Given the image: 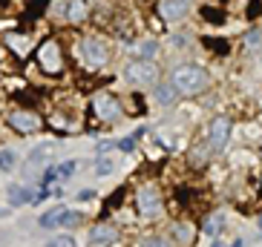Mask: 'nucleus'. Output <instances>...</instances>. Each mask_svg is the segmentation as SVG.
<instances>
[{
  "label": "nucleus",
  "instance_id": "nucleus-1",
  "mask_svg": "<svg viewBox=\"0 0 262 247\" xmlns=\"http://www.w3.org/2000/svg\"><path fill=\"white\" fill-rule=\"evenodd\" d=\"M173 86H176L179 92L193 95L208 86V72L202 69V66H196V63H185V66H179L173 72Z\"/></svg>",
  "mask_w": 262,
  "mask_h": 247
},
{
  "label": "nucleus",
  "instance_id": "nucleus-2",
  "mask_svg": "<svg viewBox=\"0 0 262 247\" xmlns=\"http://www.w3.org/2000/svg\"><path fill=\"white\" fill-rule=\"evenodd\" d=\"M78 55H81V63L90 66V69H101V66L110 61L107 43L98 40V38H84L81 43H78Z\"/></svg>",
  "mask_w": 262,
  "mask_h": 247
},
{
  "label": "nucleus",
  "instance_id": "nucleus-3",
  "mask_svg": "<svg viewBox=\"0 0 262 247\" xmlns=\"http://www.w3.org/2000/svg\"><path fill=\"white\" fill-rule=\"evenodd\" d=\"M139 213L144 218H159L162 216V195L156 187H141L139 190Z\"/></svg>",
  "mask_w": 262,
  "mask_h": 247
},
{
  "label": "nucleus",
  "instance_id": "nucleus-4",
  "mask_svg": "<svg viewBox=\"0 0 262 247\" xmlns=\"http://www.w3.org/2000/svg\"><path fill=\"white\" fill-rule=\"evenodd\" d=\"M124 75H127V81H133V84H153L156 78H159V69H156V63L150 61H133L127 69H124Z\"/></svg>",
  "mask_w": 262,
  "mask_h": 247
},
{
  "label": "nucleus",
  "instance_id": "nucleus-5",
  "mask_svg": "<svg viewBox=\"0 0 262 247\" xmlns=\"http://www.w3.org/2000/svg\"><path fill=\"white\" fill-rule=\"evenodd\" d=\"M38 63L43 66V72H61L63 69V58H61V46L55 40H47L38 49Z\"/></svg>",
  "mask_w": 262,
  "mask_h": 247
},
{
  "label": "nucleus",
  "instance_id": "nucleus-6",
  "mask_svg": "<svg viewBox=\"0 0 262 247\" xmlns=\"http://www.w3.org/2000/svg\"><path fill=\"white\" fill-rule=\"evenodd\" d=\"M6 121H9V127H12L15 132H24V135L40 130V118L35 115V112H26V109H15V112H9Z\"/></svg>",
  "mask_w": 262,
  "mask_h": 247
},
{
  "label": "nucleus",
  "instance_id": "nucleus-7",
  "mask_svg": "<svg viewBox=\"0 0 262 247\" xmlns=\"http://www.w3.org/2000/svg\"><path fill=\"white\" fill-rule=\"evenodd\" d=\"M228 138H231V121L228 118H216L208 130V144L213 153H222L228 147Z\"/></svg>",
  "mask_w": 262,
  "mask_h": 247
},
{
  "label": "nucleus",
  "instance_id": "nucleus-8",
  "mask_svg": "<svg viewBox=\"0 0 262 247\" xmlns=\"http://www.w3.org/2000/svg\"><path fill=\"white\" fill-rule=\"evenodd\" d=\"M93 112L101 118V121H116V118L121 115V104H118L113 95L101 92V95L93 98Z\"/></svg>",
  "mask_w": 262,
  "mask_h": 247
},
{
  "label": "nucleus",
  "instance_id": "nucleus-9",
  "mask_svg": "<svg viewBox=\"0 0 262 247\" xmlns=\"http://www.w3.org/2000/svg\"><path fill=\"white\" fill-rule=\"evenodd\" d=\"M187 9H190V0H162V3H159V15H162L167 23H173V20H182V17H185Z\"/></svg>",
  "mask_w": 262,
  "mask_h": 247
},
{
  "label": "nucleus",
  "instance_id": "nucleus-10",
  "mask_svg": "<svg viewBox=\"0 0 262 247\" xmlns=\"http://www.w3.org/2000/svg\"><path fill=\"white\" fill-rule=\"evenodd\" d=\"M116 239H118V230H116V227H110V224H98V227L90 230V244H95V247L113 244Z\"/></svg>",
  "mask_w": 262,
  "mask_h": 247
},
{
  "label": "nucleus",
  "instance_id": "nucleus-11",
  "mask_svg": "<svg viewBox=\"0 0 262 247\" xmlns=\"http://www.w3.org/2000/svg\"><path fill=\"white\" fill-rule=\"evenodd\" d=\"M67 17L70 20H75V23H81L86 15H90V0H67Z\"/></svg>",
  "mask_w": 262,
  "mask_h": 247
},
{
  "label": "nucleus",
  "instance_id": "nucleus-12",
  "mask_svg": "<svg viewBox=\"0 0 262 247\" xmlns=\"http://www.w3.org/2000/svg\"><path fill=\"white\" fill-rule=\"evenodd\" d=\"M6 193H9V204H12V207H24V204L35 201V199L29 195V190H26V187H20V184H12Z\"/></svg>",
  "mask_w": 262,
  "mask_h": 247
},
{
  "label": "nucleus",
  "instance_id": "nucleus-13",
  "mask_svg": "<svg viewBox=\"0 0 262 247\" xmlns=\"http://www.w3.org/2000/svg\"><path fill=\"white\" fill-rule=\"evenodd\" d=\"M133 52L139 55V58H144V61H150V58H153L156 52H159V40H139V43H136V46H133Z\"/></svg>",
  "mask_w": 262,
  "mask_h": 247
},
{
  "label": "nucleus",
  "instance_id": "nucleus-14",
  "mask_svg": "<svg viewBox=\"0 0 262 247\" xmlns=\"http://www.w3.org/2000/svg\"><path fill=\"white\" fill-rule=\"evenodd\" d=\"M176 86L173 84H162V86H156V101H159V104H164V107H167V104H173V101H176Z\"/></svg>",
  "mask_w": 262,
  "mask_h": 247
},
{
  "label": "nucleus",
  "instance_id": "nucleus-15",
  "mask_svg": "<svg viewBox=\"0 0 262 247\" xmlns=\"http://www.w3.org/2000/svg\"><path fill=\"white\" fill-rule=\"evenodd\" d=\"M222 227H225V216H222V213H216L213 218H208V221H205V233H208L210 239H216V236L222 233Z\"/></svg>",
  "mask_w": 262,
  "mask_h": 247
},
{
  "label": "nucleus",
  "instance_id": "nucleus-16",
  "mask_svg": "<svg viewBox=\"0 0 262 247\" xmlns=\"http://www.w3.org/2000/svg\"><path fill=\"white\" fill-rule=\"evenodd\" d=\"M49 161V147H38L35 153H29V158H26V164L29 167H40V164Z\"/></svg>",
  "mask_w": 262,
  "mask_h": 247
},
{
  "label": "nucleus",
  "instance_id": "nucleus-17",
  "mask_svg": "<svg viewBox=\"0 0 262 247\" xmlns=\"http://www.w3.org/2000/svg\"><path fill=\"white\" fill-rule=\"evenodd\" d=\"M113 170H116V161L107 158V155H101L98 161H95V176H110Z\"/></svg>",
  "mask_w": 262,
  "mask_h": 247
},
{
  "label": "nucleus",
  "instance_id": "nucleus-18",
  "mask_svg": "<svg viewBox=\"0 0 262 247\" xmlns=\"http://www.w3.org/2000/svg\"><path fill=\"white\" fill-rule=\"evenodd\" d=\"M61 210L63 207L52 210V213H43L40 216V227H61Z\"/></svg>",
  "mask_w": 262,
  "mask_h": 247
},
{
  "label": "nucleus",
  "instance_id": "nucleus-19",
  "mask_svg": "<svg viewBox=\"0 0 262 247\" xmlns=\"http://www.w3.org/2000/svg\"><path fill=\"white\" fill-rule=\"evenodd\" d=\"M139 135H144V127H141V130H136L133 135H127V138L118 141V150H121V153H130V150H136V138H139Z\"/></svg>",
  "mask_w": 262,
  "mask_h": 247
},
{
  "label": "nucleus",
  "instance_id": "nucleus-20",
  "mask_svg": "<svg viewBox=\"0 0 262 247\" xmlns=\"http://www.w3.org/2000/svg\"><path fill=\"white\" fill-rule=\"evenodd\" d=\"M173 233H176V239L182 241V244H190L193 241V227L190 224H176V230Z\"/></svg>",
  "mask_w": 262,
  "mask_h": 247
},
{
  "label": "nucleus",
  "instance_id": "nucleus-21",
  "mask_svg": "<svg viewBox=\"0 0 262 247\" xmlns=\"http://www.w3.org/2000/svg\"><path fill=\"white\" fill-rule=\"evenodd\" d=\"M43 247H78V244H75V239H72V236H52V239H49Z\"/></svg>",
  "mask_w": 262,
  "mask_h": 247
},
{
  "label": "nucleus",
  "instance_id": "nucleus-22",
  "mask_svg": "<svg viewBox=\"0 0 262 247\" xmlns=\"http://www.w3.org/2000/svg\"><path fill=\"white\" fill-rule=\"evenodd\" d=\"M15 167V153L12 150H0V170H12Z\"/></svg>",
  "mask_w": 262,
  "mask_h": 247
},
{
  "label": "nucleus",
  "instance_id": "nucleus-23",
  "mask_svg": "<svg viewBox=\"0 0 262 247\" xmlns=\"http://www.w3.org/2000/svg\"><path fill=\"white\" fill-rule=\"evenodd\" d=\"M75 224H78L75 210H61V227H75Z\"/></svg>",
  "mask_w": 262,
  "mask_h": 247
},
{
  "label": "nucleus",
  "instance_id": "nucleus-24",
  "mask_svg": "<svg viewBox=\"0 0 262 247\" xmlns=\"http://www.w3.org/2000/svg\"><path fill=\"white\" fill-rule=\"evenodd\" d=\"M75 170H78V161H63V164H58V176H61V178H70Z\"/></svg>",
  "mask_w": 262,
  "mask_h": 247
},
{
  "label": "nucleus",
  "instance_id": "nucleus-25",
  "mask_svg": "<svg viewBox=\"0 0 262 247\" xmlns=\"http://www.w3.org/2000/svg\"><path fill=\"white\" fill-rule=\"evenodd\" d=\"M139 247H170L164 239H159V236H150V239H141Z\"/></svg>",
  "mask_w": 262,
  "mask_h": 247
},
{
  "label": "nucleus",
  "instance_id": "nucleus-26",
  "mask_svg": "<svg viewBox=\"0 0 262 247\" xmlns=\"http://www.w3.org/2000/svg\"><path fill=\"white\" fill-rule=\"evenodd\" d=\"M202 15L208 17V20H216V23H222V20H225V15H222V12H210V6L205 9V12H202Z\"/></svg>",
  "mask_w": 262,
  "mask_h": 247
},
{
  "label": "nucleus",
  "instance_id": "nucleus-27",
  "mask_svg": "<svg viewBox=\"0 0 262 247\" xmlns=\"http://www.w3.org/2000/svg\"><path fill=\"white\" fill-rule=\"evenodd\" d=\"M90 199H95V190H81L78 193V201H90Z\"/></svg>",
  "mask_w": 262,
  "mask_h": 247
},
{
  "label": "nucleus",
  "instance_id": "nucleus-28",
  "mask_svg": "<svg viewBox=\"0 0 262 247\" xmlns=\"http://www.w3.org/2000/svg\"><path fill=\"white\" fill-rule=\"evenodd\" d=\"M231 247H242V241H239V239H236V241H233V244H231Z\"/></svg>",
  "mask_w": 262,
  "mask_h": 247
},
{
  "label": "nucleus",
  "instance_id": "nucleus-29",
  "mask_svg": "<svg viewBox=\"0 0 262 247\" xmlns=\"http://www.w3.org/2000/svg\"><path fill=\"white\" fill-rule=\"evenodd\" d=\"M210 247H222V244H219V239H213V244H210Z\"/></svg>",
  "mask_w": 262,
  "mask_h": 247
},
{
  "label": "nucleus",
  "instance_id": "nucleus-30",
  "mask_svg": "<svg viewBox=\"0 0 262 247\" xmlns=\"http://www.w3.org/2000/svg\"><path fill=\"white\" fill-rule=\"evenodd\" d=\"M259 230H262V216H259Z\"/></svg>",
  "mask_w": 262,
  "mask_h": 247
}]
</instances>
